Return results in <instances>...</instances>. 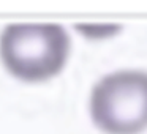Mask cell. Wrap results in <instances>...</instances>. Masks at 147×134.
Returning <instances> with one entry per match:
<instances>
[{
	"label": "cell",
	"instance_id": "6da1fadb",
	"mask_svg": "<svg viewBox=\"0 0 147 134\" xmlns=\"http://www.w3.org/2000/svg\"><path fill=\"white\" fill-rule=\"evenodd\" d=\"M70 38L57 24H11L0 36V58L14 77L43 82L63 70Z\"/></svg>",
	"mask_w": 147,
	"mask_h": 134
},
{
	"label": "cell",
	"instance_id": "7a4b0ae2",
	"mask_svg": "<svg viewBox=\"0 0 147 134\" xmlns=\"http://www.w3.org/2000/svg\"><path fill=\"white\" fill-rule=\"evenodd\" d=\"M90 115L106 134L147 129V71L120 70L105 76L92 90Z\"/></svg>",
	"mask_w": 147,
	"mask_h": 134
}]
</instances>
